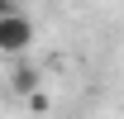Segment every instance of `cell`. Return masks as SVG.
Returning <instances> with one entry per match:
<instances>
[{
	"label": "cell",
	"instance_id": "7a4b0ae2",
	"mask_svg": "<svg viewBox=\"0 0 124 119\" xmlns=\"http://www.w3.org/2000/svg\"><path fill=\"white\" fill-rule=\"evenodd\" d=\"M10 95H29V90H38L43 86V72L38 67H29V62H15V72H10Z\"/></svg>",
	"mask_w": 124,
	"mask_h": 119
},
{
	"label": "cell",
	"instance_id": "6da1fadb",
	"mask_svg": "<svg viewBox=\"0 0 124 119\" xmlns=\"http://www.w3.org/2000/svg\"><path fill=\"white\" fill-rule=\"evenodd\" d=\"M33 19L29 15H19V10H10V15H0V52L5 57H24L33 48Z\"/></svg>",
	"mask_w": 124,
	"mask_h": 119
},
{
	"label": "cell",
	"instance_id": "3957f363",
	"mask_svg": "<svg viewBox=\"0 0 124 119\" xmlns=\"http://www.w3.org/2000/svg\"><path fill=\"white\" fill-rule=\"evenodd\" d=\"M10 10H19V0H0V15H10Z\"/></svg>",
	"mask_w": 124,
	"mask_h": 119
}]
</instances>
